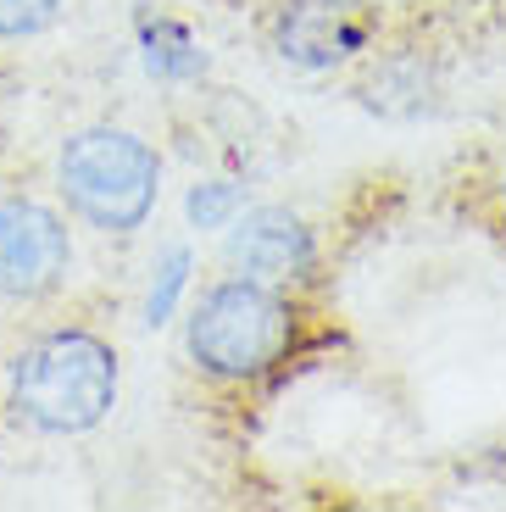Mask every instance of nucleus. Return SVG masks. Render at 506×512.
<instances>
[{"instance_id": "nucleus-1", "label": "nucleus", "mask_w": 506, "mask_h": 512, "mask_svg": "<svg viewBox=\"0 0 506 512\" xmlns=\"http://www.w3.org/2000/svg\"><path fill=\"white\" fill-rule=\"evenodd\" d=\"M6 407L34 435H89L117 407V351L89 329L39 334L12 362Z\"/></svg>"}, {"instance_id": "nucleus-2", "label": "nucleus", "mask_w": 506, "mask_h": 512, "mask_svg": "<svg viewBox=\"0 0 506 512\" xmlns=\"http://www.w3.org/2000/svg\"><path fill=\"white\" fill-rule=\"evenodd\" d=\"M56 184L73 218H84L101 234H134L156 212L162 162L156 151L112 123H89L56 156Z\"/></svg>"}, {"instance_id": "nucleus-3", "label": "nucleus", "mask_w": 506, "mask_h": 512, "mask_svg": "<svg viewBox=\"0 0 506 512\" xmlns=\"http://www.w3.org/2000/svg\"><path fill=\"white\" fill-rule=\"evenodd\" d=\"M295 340V307L279 284L262 279H223L195 301L184 323L190 362L212 379H262L279 368Z\"/></svg>"}, {"instance_id": "nucleus-4", "label": "nucleus", "mask_w": 506, "mask_h": 512, "mask_svg": "<svg viewBox=\"0 0 506 512\" xmlns=\"http://www.w3.org/2000/svg\"><path fill=\"white\" fill-rule=\"evenodd\" d=\"M73 268V234L45 201H0V301H45Z\"/></svg>"}, {"instance_id": "nucleus-5", "label": "nucleus", "mask_w": 506, "mask_h": 512, "mask_svg": "<svg viewBox=\"0 0 506 512\" xmlns=\"http://www.w3.org/2000/svg\"><path fill=\"white\" fill-rule=\"evenodd\" d=\"M223 262L240 279H262V284H306L317 268V245L312 229L295 218L290 206H251L228 223L223 240Z\"/></svg>"}, {"instance_id": "nucleus-6", "label": "nucleus", "mask_w": 506, "mask_h": 512, "mask_svg": "<svg viewBox=\"0 0 506 512\" xmlns=\"http://www.w3.org/2000/svg\"><path fill=\"white\" fill-rule=\"evenodd\" d=\"M367 0H284L273 17V45L290 67L323 73L367 45Z\"/></svg>"}, {"instance_id": "nucleus-7", "label": "nucleus", "mask_w": 506, "mask_h": 512, "mask_svg": "<svg viewBox=\"0 0 506 512\" xmlns=\"http://www.w3.org/2000/svg\"><path fill=\"white\" fill-rule=\"evenodd\" d=\"M140 39H145V67L156 78H195L206 67L201 51H195V39L173 23H145Z\"/></svg>"}, {"instance_id": "nucleus-8", "label": "nucleus", "mask_w": 506, "mask_h": 512, "mask_svg": "<svg viewBox=\"0 0 506 512\" xmlns=\"http://www.w3.org/2000/svg\"><path fill=\"white\" fill-rule=\"evenodd\" d=\"M190 268H195L190 245H167V251L156 256L151 290H145V323H151V329H162V323L178 312V295H184V284H190Z\"/></svg>"}, {"instance_id": "nucleus-9", "label": "nucleus", "mask_w": 506, "mask_h": 512, "mask_svg": "<svg viewBox=\"0 0 506 512\" xmlns=\"http://www.w3.org/2000/svg\"><path fill=\"white\" fill-rule=\"evenodd\" d=\"M240 212H245L240 179H206V184H195L190 201H184V218H190V229H228Z\"/></svg>"}, {"instance_id": "nucleus-10", "label": "nucleus", "mask_w": 506, "mask_h": 512, "mask_svg": "<svg viewBox=\"0 0 506 512\" xmlns=\"http://www.w3.org/2000/svg\"><path fill=\"white\" fill-rule=\"evenodd\" d=\"M67 0H0V39H39L56 28Z\"/></svg>"}, {"instance_id": "nucleus-11", "label": "nucleus", "mask_w": 506, "mask_h": 512, "mask_svg": "<svg viewBox=\"0 0 506 512\" xmlns=\"http://www.w3.org/2000/svg\"><path fill=\"white\" fill-rule=\"evenodd\" d=\"M501 201H506V184H501Z\"/></svg>"}]
</instances>
